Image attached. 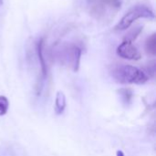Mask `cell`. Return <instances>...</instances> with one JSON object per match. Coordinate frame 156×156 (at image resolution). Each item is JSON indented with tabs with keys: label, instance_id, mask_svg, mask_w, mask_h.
Masks as SVG:
<instances>
[{
	"label": "cell",
	"instance_id": "cell-1",
	"mask_svg": "<svg viewBox=\"0 0 156 156\" xmlns=\"http://www.w3.org/2000/svg\"><path fill=\"white\" fill-rule=\"evenodd\" d=\"M112 78L121 84H144L148 81L147 73L132 65H118L112 69Z\"/></svg>",
	"mask_w": 156,
	"mask_h": 156
},
{
	"label": "cell",
	"instance_id": "cell-2",
	"mask_svg": "<svg viewBox=\"0 0 156 156\" xmlns=\"http://www.w3.org/2000/svg\"><path fill=\"white\" fill-rule=\"evenodd\" d=\"M90 15L99 20H111L122 7V0H87Z\"/></svg>",
	"mask_w": 156,
	"mask_h": 156
},
{
	"label": "cell",
	"instance_id": "cell-3",
	"mask_svg": "<svg viewBox=\"0 0 156 156\" xmlns=\"http://www.w3.org/2000/svg\"><path fill=\"white\" fill-rule=\"evenodd\" d=\"M155 17L154 12L148 6L141 5L133 6L130 9L115 26V30H125L129 28L136 20L140 18L154 19Z\"/></svg>",
	"mask_w": 156,
	"mask_h": 156
},
{
	"label": "cell",
	"instance_id": "cell-4",
	"mask_svg": "<svg viewBox=\"0 0 156 156\" xmlns=\"http://www.w3.org/2000/svg\"><path fill=\"white\" fill-rule=\"evenodd\" d=\"M82 50L78 45H68L65 46L60 52V59L66 63L73 71H78L80 63Z\"/></svg>",
	"mask_w": 156,
	"mask_h": 156
},
{
	"label": "cell",
	"instance_id": "cell-5",
	"mask_svg": "<svg viewBox=\"0 0 156 156\" xmlns=\"http://www.w3.org/2000/svg\"><path fill=\"white\" fill-rule=\"evenodd\" d=\"M116 52L119 57L129 60H139L142 58V55L137 48L132 42L124 40L118 46Z\"/></svg>",
	"mask_w": 156,
	"mask_h": 156
},
{
	"label": "cell",
	"instance_id": "cell-6",
	"mask_svg": "<svg viewBox=\"0 0 156 156\" xmlns=\"http://www.w3.org/2000/svg\"><path fill=\"white\" fill-rule=\"evenodd\" d=\"M43 47H44V38H40V39L37 40V42L36 43V50H37L38 61H39V64H40L42 75H43L44 78H46L47 75H48V66H47L46 59H45V58H44Z\"/></svg>",
	"mask_w": 156,
	"mask_h": 156
},
{
	"label": "cell",
	"instance_id": "cell-7",
	"mask_svg": "<svg viewBox=\"0 0 156 156\" xmlns=\"http://www.w3.org/2000/svg\"><path fill=\"white\" fill-rule=\"evenodd\" d=\"M66 108V96L62 91H58L55 100V112L61 114Z\"/></svg>",
	"mask_w": 156,
	"mask_h": 156
},
{
	"label": "cell",
	"instance_id": "cell-8",
	"mask_svg": "<svg viewBox=\"0 0 156 156\" xmlns=\"http://www.w3.org/2000/svg\"><path fill=\"white\" fill-rule=\"evenodd\" d=\"M145 51L151 56L156 55V34H152L145 42Z\"/></svg>",
	"mask_w": 156,
	"mask_h": 156
},
{
	"label": "cell",
	"instance_id": "cell-9",
	"mask_svg": "<svg viewBox=\"0 0 156 156\" xmlns=\"http://www.w3.org/2000/svg\"><path fill=\"white\" fill-rule=\"evenodd\" d=\"M143 31V26H138V27H135L133 28H132L124 37L123 40L124 41H128V42H133L137 37L138 36L142 33Z\"/></svg>",
	"mask_w": 156,
	"mask_h": 156
},
{
	"label": "cell",
	"instance_id": "cell-10",
	"mask_svg": "<svg viewBox=\"0 0 156 156\" xmlns=\"http://www.w3.org/2000/svg\"><path fill=\"white\" fill-rule=\"evenodd\" d=\"M9 108V101L4 95H0V116L5 115Z\"/></svg>",
	"mask_w": 156,
	"mask_h": 156
},
{
	"label": "cell",
	"instance_id": "cell-11",
	"mask_svg": "<svg viewBox=\"0 0 156 156\" xmlns=\"http://www.w3.org/2000/svg\"><path fill=\"white\" fill-rule=\"evenodd\" d=\"M120 93H121L124 102L126 104L130 103V101L133 98V91L129 89H122V90H120Z\"/></svg>",
	"mask_w": 156,
	"mask_h": 156
},
{
	"label": "cell",
	"instance_id": "cell-12",
	"mask_svg": "<svg viewBox=\"0 0 156 156\" xmlns=\"http://www.w3.org/2000/svg\"><path fill=\"white\" fill-rule=\"evenodd\" d=\"M15 148H12L11 146H7L5 148H2L0 150V156H18V154H16L14 151Z\"/></svg>",
	"mask_w": 156,
	"mask_h": 156
},
{
	"label": "cell",
	"instance_id": "cell-13",
	"mask_svg": "<svg viewBox=\"0 0 156 156\" xmlns=\"http://www.w3.org/2000/svg\"><path fill=\"white\" fill-rule=\"evenodd\" d=\"M116 155L117 156H125L122 151H117V153H116Z\"/></svg>",
	"mask_w": 156,
	"mask_h": 156
},
{
	"label": "cell",
	"instance_id": "cell-14",
	"mask_svg": "<svg viewBox=\"0 0 156 156\" xmlns=\"http://www.w3.org/2000/svg\"><path fill=\"white\" fill-rule=\"evenodd\" d=\"M2 4H3V0H0V5H2Z\"/></svg>",
	"mask_w": 156,
	"mask_h": 156
}]
</instances>
